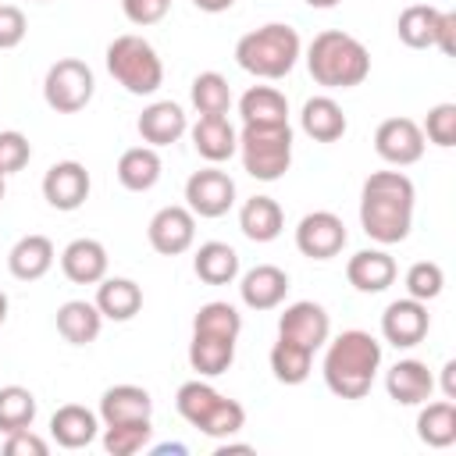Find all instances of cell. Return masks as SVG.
I'll use <instances>...</instances> for the list:
<instances>
[{
  "label": "cell",
  "instance_id": "obj_1",
  "mask_svg": "<svg viewBox=\"0 0 456 456\" xmlns=\"http://www.w3.org/2000/svg\"><path fill=\"white\" fill-rule=\"evenodd\" d=\"M417 189L403 171H374L360 189V228L378 246H395L413 228Z\"/></svg>",
  "mask_w": 456,
  "mask_h": 456
},
{
  "label": "cell",
  "instance_id": "obj_2",
  "mask_svg": "<svg viewBox=\"0 0 456 456\" xmlns=\"http://www.w3.org/2000/svg\"><path fill=\"white\" fill-rule=\"evenodd\" d=\"M324 346V385L338 399H363L381 370V342L370 331L349 328Z\"/></svg>",
  "mask_w": 456,
  "mask_h": 456
},
{
  "label": "cell",
  "instance_id": "obj_3",
  "mask_svg": "<svg viewBox=\"0 0 456 456\" xmlns=\"http://www.w3.org/2000/svg\"><path fill=\"white\" fill-rule=\"evenodd\" d=\"M306 68L310 78L324 89H353L370 75V53L356 36L324 28L306 46Z\"/></svg>",
  "mask_w": 456,
  "mask_h": 456
},
{
  "label": "cell",
  "instance_id": "obj_4",
  "mask_svg": "<svg viewBox=\"0 0 456 456\" xmlns=\"http://www.w3.org/2000/svg\"><path fill=\"white\" fill-rule=\"evenodd\" d=\"M299 53H303L299 32L285 21H267L253 32L239 36V43H235V64L256 78H267V82L285 78L296 68Z\"/></svg>",
  "mask_w": 456,
  "mask_h": 456
},
{
  "label": "cell",
  "instance_id": "obj_5",
  "mask_svg": "<svg viewBox=\"0 0 456 456\" xmlns=\"http://www.w3.org/2000/svg\"><path fill=\"white\" fill-rule=\"evenodd\" d=\"M175 410L182 420H189L196 431H203L207 438H232L246 428V410L242 403L221 395L214 385H207L203 378L182 381L175 392Z\"/></svg>",
  "mask_w": 456,
  "mask_h": 456
},
{
  "label": "cell",
  "instance_id": "obj_6",
  "mask_svg": "<svg viewBox=\"0 0 456 456\" xmlns=\"http://www.w3.org/2000/svg\"><path fill=\"white\" fill-rule=\"evenodd\" d=\"M103 61H107L110 78L118 86H125V93H132V96H153L164 86V61H160V53L153 50L150 39H142L135 32L114 36Z\"/></svg>",
  "mask_w": 456,
  "mask_h": 456
},
{
  "label": "cell",
  "instance_id": "obj_7",
  "mask_svg": "<svg viewBox=\"0 0 456 456\" xmlns=\"http://www.w3.org/2000/svg\"><path fill=\"white\" fill-rule=\"evenodd\" d=\"M235 153L249 178L278 182L292 167V125H242Z\"/></svg>",
  "mask_w": 456,
  "mask_h": 456
},
{
  "label": "cell",
  "instance_id": "obj_8",
  "mask_svg": "<svg viewBox=\"0 0 456 456\" xmlns=\"http://www.w3.org/2000/svg\"><path fill=\"white\" fill-rule=\"evenodd\" d=\"M96 93V78H93V68L78 57H61L46 68V78H43V100L50 110L57 114H78Z\"/></svg>",
  "mask_w": 456,
  "mask_h": 456
},
{
  "label": "cell",
  "instance_id": "obj_9",
  "mask_svg": "<svg viewBox=\"0 0 456 456\" xmlns=\"http://www.w3.org/2000/svg\"><path fill=\"white\" fill-rule=\"evenodd\" d=\"M185 207L196 217H224L235 207V182L217 164L192 171L185 178Z\"/></svg>",
  "mask_w": 456,
  "mask_h": 456
},
{
  "label": "cell",
  "instance_id": "obj_10",
  "mask_svg": "<svg viewBox=\"0 0 456 456\" xmlns=\"http://www.w3.org/2000/svg\"><path fill=\"white\" fill-rule=\"evenodd\" d=\"M424 132L413 118H385L374 128V153L392 167H410L424 157Z\"/></svg>",
  "mask_w": 456,
  "mask_h": 456
},
{
  "label": "cell",
  "instance_id": "obj_11",
  "mask_svg": "<svg viewBox=\"0 0 456 456\" xmlns=\"http://www.w3.org/2000/svg\"><path fill=\"white\" fill-rule=\"evenodd\" d=\"M346 224L331 210H310L296 224V249L310 260H331L346 249Z\"/></svg>",
  "mask_w": 456,
  "mask_h": 456
},
{
  "label": "cell",
  "instance_id": "obj_12",
  "mask_svg": "<svg viewBox=\"0 0 456 456\" xmlns=\"http://www.w3.org/2000/svg\"><path fill=\"white\" fill-rule=\"evenodd\" d=\"M146 239L160 256H182L196 242V214L182 203L160 207L146 224Z\"/></svg>",
  "mask_w": 456,
  "mask_h": 456
},
{
  "label": "cell",
  "instance_id": "obj_13",
  "mask_svg": "<svg viewBox=\"0 0 456 456\" xmlns=\"http://www.w3.org/2000/svg\"><path fill=\"white\" fill-rule=\"evenodd\" d=\"M431 328V314H428V303L413 299V296H403V299H392L381 314V338L395 349H413L424 342Z\"/></svg>",
  "mask_w": 456,
  "mask_h": 456
},
{
  "label": "cell",
  "instance_id": "obj_14",
  "mask_svg": "<svg viewBox=\"0 0 456 456\" xmlns=\"http://www.w3.org/2000/svg\"><path fill=\"white\" fill-rule=\"evenodd\" d=\"M89 189H93V178H89L86 164H78V160H57L43 175V200L64 214L78 210L89 200Z\"/></svg>",
  "mask_w": 456,
  "mask_h": 456
},
{
  "label": "cell",
  "instance_id": "obj_15",
  "mask_svg": "<svg viewBox=\"0 0 456 456\" xmlns=\"http://www.w3.org/2000/svg\"><path fill=\"white\" fill-rule=\"evenodd\" d=\"M278 335L317 353L328 342V335H331V317H328V310L321 303L299 299V303H289L285 314L278 317Z\"/></svg>",
  "mask_w": 456,
  "mask_h": 456
},
{
  "label": "cell",
  "instance_id": "obj_16",
  "mask_svg": "<svg viewBox=\"0 0 456 456\" xmlns=\"http://www.w3.org/2000/svg\"><path fill=\"white\" fill-rule=\"evenodd\" d=\"M135 128H139V139H142L146 146L160 150V146L178 142V139L189 132V114H185L182 103H175V100H153V103L142 107Z\"/></svg>",
  "mask_w": 456,
  "mask_h": 456
},
{
  "label": "cell",
  "instance_id": "obj_17",
  "mask_svg": "<svg viewBox=\"0 0 456 456\" xmlns=\"http://www.w3.org/2000/svg\"><path fill=\"white\" fill-rule=\"evenodd\" d=\"M107 264H110L107 246L100 239H89V235L71 239L61 249V271L75 285H96V281H103L107 278Z\"/></svg>",
  "mask_w": 456,
  "mask_h": 456
},
{
  "label": "cell",
  "instance_id": "obj_18",
  "mask_svg": "<svg viewBox=\"0 0 456 456\" xmlns=\"http://www.w3.org/2000/svg\"><path fill=\"white\" fill-rule=\"evenodd\" d=\"M189 135H192V150L207 164H224L239 150V132L228 121V114H200V121L189 128Z\"/></svg>",
  "mask_w": 456,
  "mask_h": 456
},
{
  "label": "cell",
  "instance_id": "obj_19",
  "mask_svg": "<svg viewBox=\"0 0 456 456\" xmlns=\"http://www.w3.org/2000/svg\"><path fill=\"white\" fill-rule=\"evenodd\" d=\"M385 392H388V399L399 403V406H420V403L431 399L435 378H431L428 363H420V360H413V356H410V360H395V363L385 370Z\"/></svg>",
  "mask_w": 456,
  "mask_h": 456
},
{
  "label": "cell",
  "instance_id": "obj_20",
  "mask_svg": "<svg viewBox=\"0 0 456 456\" xmlns=\"http://www.w3.org/2000/svg\"><path fill=\"white\" fill-rule=\"evenodd\" d=\"M289 296V274L274 264H256L239 278V299L249 310H274Z\"/></svg>",
  "mask_w": 456,
  "mask_h": 456
},
{
  "label": "cell",
  "instance_id": "obj_21",
  "mask_svg": "<svg viewBox=\"0 0 456 456\" xmlns=\"http://www.w3.org/2000/svg\"><path fill=\"white\" fill-rule=\"evenodd\" d=\"M100 424H128V420H150L153 417V395L142 385H110L100 395Z\"/></svg>",
  "mask_w": 456,
  "mask_h": 456
},
{
  "label": "cell",
  "instance_id": "obj_22",
  "mask_svg": "<svg viewBox=\"0 0 456 456\" xmlns=\"http://www.w3.org/2000/svg\"><path fill=\"white\" fill-rule=\"evenodd\" d=\"M96 435H100V413L78 403H64L50 417V438L61 449H86L89 442H96Z\"/></svg>",
  "mask_w": 456,
  "mask_h": 456
},
{
  "label": "cell",
  "instance_id": "obj_23",
  "mask_svg": "<svg viewBox=\"0 0 456 456\" xmlns=\"http://www.w3.org/2000/svg\"><path fill=\"white\" fill-rule=\"evenodd\" d=\"M395 274H399V267H395V260H392L385 249H360V253H353V256L346 260V278H349V285H353L356 292H367V296L385 292V289L395 281Z\"/></svg>",
  "mask_w": 456,
  "mask_h": 456
},
{
  "label": "cell",
  "instance_id": "obj_24",
  "mask_svg": "<svg viewBox=\"0 0 456 456\" xmlns=\"http://www.w3.org/2000/svg\"><path fill=\"white\" fill-rule=\"evenodd\" d=\"M53 256H57L53 242H50L46 235H39V232H28V235H21V239L11 246V253H7V271H11L18 281H39V278L53 267Z\"/></svg>",
  "mask_w": 456,
  "mask_h": 456
},
{
  "label": "cell",
  "instance_id": "obj_25",
  "mask_svg": "<svg viewBox=\"0 0 456 456\" xmlns=\"http://www.w3.org/2000/svg\"><path fill=\"white\" fill-rule=\"evenodd\" d=\"M299 128L314 139V142H338L349 128L342 107L331 96H310L299 110Z\"/></svg>",
  "mask_w": 456,
  "mask_h": 456
},
{
  "label": "cell",
  "instance_id": "obj_26",
  "mask_svg": "<svg viewBox=\"0 0 456 456\" xmlns=\"http://www.w3.org/2000/svg\"><path fill=\"white\" fill-rule=\"evenodd\" d=\"M118 182L128 189V192H150L157 182H160V153L153 146H128L121 157H118Z\"/></svg>",
  "mask_w": 456,
  "mask_h": 456
},
{
  "label": "cell",
  "instance_id": "obj_27",
  "mask_svg": "<svg viewBox=\"0 0 456 456\" xmlns=\"http://www.w3.org/2000/svg\"><path fill=\"white\" fill-rule=\"evenodd\" d=\"M239 228L249 242H274L285 228V214L271 196H249L239 207Z\"/></svg>",
  "mask_w": 456,
  "mask_h": 456
},
{
  "label": "cell",
  "instance_id": "obj_28",
  "mask_svg": "<svg viewBox=\"0 0 456 456\" xmlns=\"http://www.w3.org/2000/svg\"><path fill=\"white\" fill-rule=\"evenodd\" d=\"M96 310L103 314V321H132L142 310V289L132 278H103L96 281Z\"/></svg>",
  "mask_w": 456,
  "mask_h": 456
},
{
  "label": "cell",
  "instance_id": "obj_29",
  "mask_svg": "<svg viewBox=\"0 0 456 456\" xmlns=\"http://www.w3.org/2000/svg\"><path fill=\"white\" fill-rule=\"evenodd\" d=\"M100 328H103V314L96 310V303H86V299H68L57 306V331L64 342L71 346H89L100 338Z\"/></svg>",
  "mask_w": 456,
  "mask_h": 456
},
{
  "label": "cell",
  "instance_id": "obj_30",
  "mask_svg": "<svg viewBox=\"0 0 456 456\" xmlns=\"http://www.w3.org/2000/svg\"><path fill=\"white\" fill-rule=\"evenodd\" d=\"M239 118H242V125H285L289 100L274 86H249L239 96Z\"/></svg>",
  "mask_w": 456,
  "mask_h": 456
},
{
  "label": "cell",
  "instance_id": "obj_31",
  "mask_svg": "<svg viewBox=\"0 0 456 456\" xmlns=\"http://www.w3.org/2000/svg\"><path fill=\"white\" fill-rule=\"evenodd\" d=\"M235 360V338H221V335H207V331H192L189 338V367L200 378H217L232 367Z\"/></svg>",
  "mask_w": 456,
  "mask_h": 456
},
{
  "label": "cell",
  "instance_id": "obj_32",
  "mask_svg": "<svg viewBox=\"0 0 456 456\" xmlns=\"http://www.w3.org/2000/svg\"><path fill=\"white\" fill-rule=\"evenodd\" d=\"M417 438L428 449H449L456 442V403L438 399V403H420L417 413Z\"/></svg>",
  "mask_w": 456,
  "mask_h": 456
},
{
  "label": "cell",
  "instance_id": "obj_33",
  "mask_svg": "<svg viewBox=\"0 0 456 456\" xmlns=\"http://www.w3.org/2000/svg\"><path fill=\"white\" fill-rule=\"evenodd\" d=\"M438 21H442V11L438 7H431V4H410L399 14V21H395V36L410 50H431L435 39H438Z\"/></svg>",
  "mask_w": 456,
  "mask_h": 456
},
{
  "label": "cell",
  "instance_id": "obj_34",
  "mask_svg": "<svg viewBox=\"0 0 456 456\" xmlns=\"http://www.w3.org/2000/svg\"><path fill=\"white\" fill-rule=\"evenodd\" d=\"M192 271H196V278L207 281V285H232V281L239 278V253H235L228 242L210 239V242H203V246L196 249Z\"/></svg>",
  "mask_w": 456,
  "mask_h": 456
},
{
  "label": "cell",
  "instance_id": "obj_35",
  "mask_svg": "<svg viewBox=\"0 0 456 456\" xmlns=\"http://www.w3.org/2000/svg\"><path fill=\"white\" fill-rule=\"evenodd\" d=\"M310 367H314V349L292 342V338H281L271 346V370L281 385H303L310 378Z\"/></svg>",
  "mask_w": 456,
  "mask_h": 456
},
{
  "label": "cell",
  "instance_id": "obj_36",
  "mask_svg": "<svg viewBox=\"0 0 456 456\" xmlns=\"http://www.w3.org/2000/svg\"><path fill=\"white\" fill-rule=\"evenodd\" d=\"M189 100L196 114H228L232 110V86L221 71H200L189 86Z\"/></svg>",
  "mask_w": 456,
  "mask_h": 456
},
{
  "label": "cell",
  "instance_id": "obj_37",
  "mask_svg": "<svg viewBox=\"0 0 456 456\" xmlns=\"http://www.w3.org/2000/svg\"><path fill=\"white\" fill-rule=\"evenodd\" d=\"M36 420V395L25 385H4L0 388V435L32 428Z\"/></svg>",
  "mask_w": 456,
  "mask_h": 456
},
{
  "label": "cell",
  "instance_id": "obj_38",
  "mask_svg": "<svg viewBox=\"0 0 456 456\" xmlns=\"http://www.w3.org/2000/svg\"><path fill=\"white\" fill-rule=\"evenodd\" d=\"M192 331H207V335H221V338H235L239 342V335H242V314L232 303H224V299H210V303H203L196 310Z\"/></svg>",
  "mask_w": 456,
  "mask_h": 456
},
{
  "label": "cell",
  "instance_id": "obj_39",
  "mask_svg": "<svg viewBox=\"0 0 456 456\" xmlns=\"http://www.w3.org/2000/svg\"><path fill=\"white\" fill-rule=\"evenodd\" d=\"M153 424L150 420H128V424H103V449L110 456H135L150 445Z\"/></svg>",
  "mask_w": 456,
  "mask_h": 456
},
{
  "label": "cell",
  "instance_id": "obj_40",
  "mask_svg": "<svg viewBox=\"0 0 456 456\" xmlns=\"http://www.w3.org/2000/svg\"><path fill=\"white\" fill-rule=\"evenodd\" d=\"M403 281H406V296L428 303V299H438V296H442V289H445V271H442V264H435V260H417V264H410V271H406Z\"/></svg>",
  "mask_w": 456,
  "mask_h": 456
},
{
  "label": "cell",
  "instance_id": "obj_41",
  "mask_svg": "<svg viewBox=\"0 0 456 456\" xmlns=\"http://www.w3.org/2000/svg\"><path fill=\"white\" fill-rule=\"evenodd\" d=\"M420 132H424V139H431V142L442 146V150L456 146V103H435V107L428 110Z\"/></svg>",
  "mask_w": 456,
  "mask_h": 456
},
{
  "label": "cell",
  "instance_id": "obj_42",
  "mask_svg": "<svg viewBox=\"0 0 456 456\" xmlns=\"http://www.w3.org/2000/svg\"><path fill=\"white\" fill-rule=\"evenodd\" d=\"M32 160V142L18 128L0 132V175H14Z\"/></svg>",
  "mask_w": 456,
  "mask_h": 456
},
{
  "label": "cell",
  "instance_id": "obj_43",
  "mask_svg": "<svg viewBox=\"0 0 456 456\" xmlns=\"http://www.w3.org/2000/svg\"><path fill=\"white\" fill-rule=\"evenodd\" d=\"M28 32L25 11L14 4H0V50H14Z\"/></svg>",
  "mask_w": 456,
  "mask_h": 456
},
{
  "label": "cell",
  "instance_id": "obj_44",
  "mask_svg": "<svg viewBox=\"0 0 456 456\" xmlns=\"http://www.w3.org/2000/svg\"><path fill=\"white\" fill-rule=\"evenodd\" d=\"M4 452L7 456H46L50 452V442L39 438L32 428H21V431L4 435Z\"/></svg>",
  "mask_w": 456,
  "mask_h": 456
},
{
  "label": "cell",
  "instance_id": "obj_45",
  "mask_svg": "<svg viewBox=\"0 0 456 456\" xmlns=\"http://www.w3.org/2000/svg\"><path fill=\"white\" fill-rule=\"evenodd\" d=\"M121 11L132 25H157L171 11V0H121Z\"/></svg>",
  "mask_w": 456,
  "mask_h": 456
},
{
  "label": "cell",
  "instance_id": "obj_46",
  "mask_svg": "<svg viewBox=\"0 0 456 456\" xmlns=\"http://www.w3.org/2000/svg\"><path fill=\"white\" fill-rule=\"evenodd\" d=\"M456 14L452 11H442V21H438V39H435V50H442L445 57L456 53Z\"/></svg>",
  "mask_w": 456,
  "mask_h": 456
},
{
  "label": "cell",
  "instance_id": "obj_47",
  "mask_svg": "<svg viewBox=\"0 0 456 456\" xmlns=\"http://www.w3.org/2000/svg\"><path fill=\"white\" fill-rule=\"evenodd\" d=\"M442 392H445V399H456V360L442 363Z\"/></svg>",
  "mask_w": 456,
  "mask_h": 456
},
{
  "label": "cell",
  "instance_id": "obj_48",
  "mask_svg": "<svg viewBox=\"0 0 456 456\" xmlns=\"http://www.w3.org/2000/svg\"><path fill=\"white\" fill-rule=\"evenodd\" d=\"M153 456H164V452H178V456H185L189 452V445H182V442H160V445H146Z\"/></svg>",
  "mask_w": 456,
  "mask_h": 456
},
{
  "label": "cell",
  "instance_id": "obj_49",
  "mask_svg": "<svg viewBox=\"0 0 456 456\" xmlns=\"http://www.w3.org/2000/svg\"><path fill=\"white\" fill-rule=\"evenodd\" d=\"M200 11H207V14H221V11H228L235 0H192Z\"/></svg>",
  "mask_w": 456,
  "mask_h": 456
},
{
  "label": "cell",
  "instance_id": "obj_50",
  "mask_svg": "<svg viewBox=\"0 0 456 456\" xmlns=\"http://www.w3.org/2000/svg\"><path fill=\"white\" fill-rule=\"evenodd\" d=\"M228 452H253V445H239V442H224V445H217V456H228Z\"/></svg>",
  "mask_w": 456,
  "mask_h": 456
},
{
  "label": "cell",
  "instance_id": "obj_51",
  "mask_svg": "<svg viewBox=\"0 0 456 456\" xmlns=\"http://www.w3.org/2000/svg\"><path fill=\"white\" fill-rule=\"evenodd\" d=\"M303 4H310V7H317V11H328V7H335V4H342V0H303Z\"/></svg>",
  "mask_w": 456,
  "mask_h": 456
},
{
  "label": "cell",
  "instance_id": "obj_52",
  "mask_svg": "<svg viewBox=\"0 0 456 456\" xmlns=\"http://www.w3.org/2000/svg\"><path fill=\"white\" fill-rule=\"evenodd\" d=\"M7 306H11V303H7V292L0 289V328H4V321H7Z\"/></svg>",
  "mask_w": 456,
  "mask_h": 456
},
{
  "label": "cell",
  "instance_id": "obj_53",
  "mask_svg": "<svg viewBox=\"0 0 456 456\" xmlns=\"http://www.w3.org/2000/svg\"><path fill=\"white\" fill-rule=\"evenodd\" d=\"M4 192H7V175H0V203H4Z\"/></svg>",
  "mask_w": 456,
  "mask_h": 456
},
{
  "label": "cell",
  "instance_id": "obj_54",
  "mask_svg": "<svg viewBox=\"0 0 456 456\" xmlns=\"http://www.w3.org/2000/svg\"><path fill=\"white\" fill-rule=\"evenodd\" d=\"M39 4H46V0H39Z\"/></svg>",
  "mask_w": 456,
  "mask_h": 456
}]
</instances>
